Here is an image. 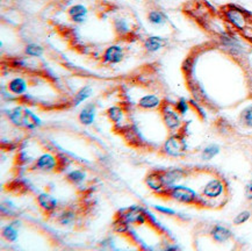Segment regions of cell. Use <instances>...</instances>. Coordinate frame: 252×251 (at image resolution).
<instances>
[{
    "mask_svg": "<svg viewBox=\"0 0 252 251\" xmlns=\"http://www.w3.org/2000/svg\"><path fill=\"white\" fill-rule=\"evenodd\" d=\"M165 192L169 194L170 198L180 204L185 205H201L205 204L202 197L198 195L194 189L185 185H173L171 188H166Z\"/></svg>",
    "mask_w": 252,
    "mask_h": 251,
    "instance_id": "6da1fadb",
    "label": "cell"
},
{
    "mask_svg": "<svg viewBox=\"0 0 252 251\" xmlns=\"http://www.w3.org/2000/svg\"><path fill=\"white\" fill-rule=\"evenodd\" d=\"M164 153L171 157H182L187 151L185 136L182 133H176L167 138L164 143Z\"/></svg>",
    "mask_w": 252,
    "mask_h": 251,
    "instance_id": "7a4b0ae2",
    "label": "cell"
},
{
    "mask_svg": "<svg viewBox=\"0 0 252 251\" xmlns=\"http://www.w3.org/2000/svg\"><path fill=\"white\" fill-rule=\"evenodd\" d=\"M161 117H163V121L165 124L166 128L170 131H177L183 127L182 115H180L174 108V105L170 104V102H164L160 106Z\"/></svg>",
    "mask_w": 252,
    "mask_h": 251,
    "instance_id": "3957f363",
    "label": "cell"
},
{
    "mask_svg": "<svg viewBox=\"0 0 252 251\" xmlns=\"http://www.w3.org/2000/svg\"><path fill=\"white\" fill-rule=\"evenodd\" d=\"M225 185L223 180L220 178H214L209 180L202 188V199H218L224 193Z\"/></svg>",
    "mask_w": 252,
    "mask_h": 251,
    "instance_id": "277c9868",
    "label": "cell"
},
{
    "mask_svg": "<svg viewBox=\"0 0 252 251\" xmlns=\"http://www.w3.org/2000/svg\"><path fill=\"white\" fill-rule=\"evenodd\" d=\"M124 57H125L124 49H122L121 46H118V44H113V46L108 47L102 55L103 62L108 64L120 63L122 62V60H124Z\"/></svg>",
    "mask_w": 252,
    "mask_h": 251,
    "instance_id": "5b68a950",
    "label": "cell"
},
{
    "mask_svg": "<svg viewBox=\"0 0 252 251\" xmlns=\"http://www.w3.org/2000/svg\"><path fill=\"white\" fill-rule=\"evenodd\" d=\"M186 176V171L183 169H171L161 172V178H163L165 189L176 185L179 180H182Z\"/></svg>",
    "mask_w": 252,
    "mask_h": 251,
    "instance_id": "8992f818",
    "label": "cell"
},
{
    "mask_svg": "<svg viewBox=\"0 0 252 251\" xmlns=\"http://www.w3.org/2000/svg\"><path fill=\"white\" fill-rule=\"evenodd\" d=\"M58 165V159L51 154H43L35 162V169L41 171H51Z\"/></svg>",
    "mask_w": 252,
    "mask_h": 251,
    "instance_id": "52a82bcc",
    "label": "cell"
},
{
    "mask_svg": "<svg viewBox=\"0 0 252 251\" xmlns=\"http://www.w3.org/2000/svg\"><path fill=\"white\" fill-rule=\"evenodd\" d=\"M42 125L41 119L37 117L34 112L29 111V109L25 108L24 109V115H22V125L21 127L25 128V129L33 130L35 128L40 127Z\"/></svg>",
    "mask_w": 252,
    "mask_h": 251,
    "instance_id": "ba28073f",
    "label": "cell"
},
{
    "mask_svg": "<svg viewBox=\"0 0 252 251\" xmlns=\"http://www.w3.org/2000/svg\"><path fill=\"white\" fill-rule=\"evenodd\" d=\"M145 183L149 186V188H151L155 192H163L164 189H165L160 171L150 172L149 175L147 176V178H145Z\"/></svg>",
    "mask_w": 252,
    "mask_h": 251,
    "instance_id": "9c48e42d",
    "label": "cell"
},
{
    "mask_svg": "<svg viewBox=\"0 0 252 251\" xmlns=\"http://www.w3.org/2000/svg\"><path fill=\"white\" fill-rule=\"evenodd\" d=\"M87 12L89 11H87L85 6L77 4V5L71 6L69 11H67V14H69L71 21L76 22V24H83V22H85L86 20Z\"/></svg>",
    "mask_w": 252,
    "mask_h": 251,
    "instance_id": "30bf717a",
    "label": "cell"
},
{
    "mask_svg": "<svg viewBox=\"0 0 252 251\" xmlns=\"http://www.w3.org/2000/svg\"><path fill=\"white\" fill-rule=\"evenodd\" d=\"M95 114L96 109L94 105L87 104L86 106H84L78 117L80 124L84 126H91L95 120Z\"/></svg>",
    "mask_w": 252,
    "mask_h": 251,
    "instance_id": "8fae6325",
    "label": "cell"
},
{
    "mask_svg": "<svg viewBox=\"0 0 252 251\" xmlns=\"http://www.w3.org/2000/svg\"><path fill=\"white\" fill-rule=\"evenodd\" d=\"M211 235L213 240L218 243H224L231 239L232 234L230 229H228L227 227L221 226V224H216V226L213 227L211 230Z\"/></svg>",
    "mask_w": 252,
    "mask_h": 251,
    "instance_id": "7c38bea8",
    "label": "cell"
},
{
    "mask_svg": "<svg viewBox=\"0 0 252 251\" xmlns=\"http://www.w3.org/2000/svg\"><path fill=\"white\" fill-rule=\"evenodd\" d=\"M161 104L163 102L156 94H145L137 102L138 107L142 109H155L160 107Z\"/></svg>",
    "mask_w": 252,
    "mask_h": 251,
    "instance_id": "4fadbf2b",
    "label": "cell"
},
{
    "mask_svg": "<svg viewBox=\"0 0 252 251\" xmlns=\"http://www.w3.org/2000/svg\"><path fill=\"white\" fill-rule=\"evenodd\" d=\"M7 90L14 95H22L27 92V82L21 77L13 78L7 84Z\"/></svg>",
    "mask_w": 252,
    "mask_h": 251,
    "instance_id": "5bb4252c",
    "label": "cell"
},
{
    "mask_svg": "<svg viewBox=\"0 0 252 251\" xmlns=\"http://www.w3.org/2000/svg\"><path fill=\"white\" fill-rule=\"evenodd\" d=\"M37 204L40 205V207L43 209L47 213L55 211V208L57 207V200L53 195L47 194V193H41L37 197Z\"/></svg>",
    "mask_w": 252,
    "mask_h": 251,
    "instance_id": "9a60e30c",
    "label": "cell"
},
{
    "mask_svg": "<svg viewBox=\"0 0 252 251\" xmlns=\"http://www.w3.org/2000/svg\"><path fill=\"white\" fill-rule=\"evenodd\" d=\"M165 46V41L160 36H149L144 42V48L148 53H157Z\"/></svg>",
    "mask_w": 252,
    "mask_h": 251,
    "instance_id": "2e32d148",
    "label": "cell"
},
{
    "mask_svg": "<svg viewBox=\"0 0 252 251\" xmlns=\"http://www.w3.org/2000/svg\"><path fill=\"white\" fill-rule=\"evenodd\" d=\"M148 21L153 26L156 27H160L166 24V17L163 12L158 11V9H153L148 13Z\"/></svg>",
    "mask_w": 252,
    "mask_h": 251,
    "instance_id": "e0dca14e",
    "label": "cell"
},
{
    "mask_svg": "<svg viewBox=\"0 0 252 251\" xmlns=\"http://www.w3.org/2000/svg\"><path fill=\"white\" fill-rule=\"evenodd\" d=\"M124 109L120 106H112L107 109V117L113 124H120L124 120Z\"/></svg>",
    "mask_w": 252,
    "mask_h": 251,
    "instance_id": "ac0fdd59",
    "label": "cell"
},
{
    "mask_svg": "<svg viewBox=\"0 0 252 251\" xmlns=\"http://www.w3.org/2000/svg\"><path fill=\"white\" fill-rule=\"evenodd\" d=\"M91 94H92V88H91V86H84V88L80 89L79 91L76 93L75 98H73V106L80 105L82 102L87 100V99L91 96Z\"/></svg>",
    "mask_w": 252,
    "mask_h": 251,
    "instance_id": "d6986e66",
    "label": "cell"
},
{
    "mask_svg": "<svg viewBox=\"0 0 252 251\" xmlns=\"http://www.w3.org/2000/svg\"><path fill=\"white\" fill-rule=\"evenodd\" d=\"M24 107L21 106H18V107L13 108L12 111H8V119L11 120L13 125L18 126V127H21L22 125V115H24Z\"/></svg>",
    "mask_w": 252,
    "mask_h": 251,
    "instance_id": "ffe728a7",
    "label": "cell"
},
{
    "mask_svg": "<svg viewBox=\"0 0 252 251\" xmlns=\"http://www.w3.org/2000/svg\"><path fill=\"white\" fill-rule=\"evenodd\" d=\"M44 53V49L40 44L36 43H29L25 48V54L31 57H41Z\"/></svg>",
    "mask_w": 252,
    "mask_h": 251,
    "instance_id": "44dd1931",
    "label": "cell"
},
{
    "mask_svg": "<svg viewBox=\"0 0 252 251\" xmlns=\"http://www.w3.org/2000/svg\"><path fill=\"white\" fill-rule=\"evenodd\" d=\"M219 154H220V147L216 146V144H209V146H207L205 149L202 150L201 157L202 159L209 160L214 158L215 156H218Z\"/></svg>",
    "mask_w": 252,
    "mask_h": 251,
    "instance_id": "7402d4cb",
    "label": "cell"
},
{
    "mask_svg": "<svg viewBox=\"0 0 252 251\" xmlns=\"http://www.w3.org/2000/svg\"><path fill=\"white\" fill-rule=\"evenodd\" d=\"M66 178L70 183H72V184L79 185L85 180L86 175L85 172L82 171V170H75V171H71L69 175L66 176Z\"/></svg>",
    "mask_w": 252,
    "mask_h": 251,
    "instance_id": "603a6c76",
    "label": "cell"
},
{
    "mask_svg": "<svg viewBox=\"0 0 252 251\" xmlns=\"http://www.w3.org/2000/svg\"><path fill=\"white\" fill-rule=\"evenodd\" d=\"M2 236H4L8 242H15V241L18 240L19 233L17 228L13 226V224H8V226L4 227V229H2Z\"/></svg>",
    "mask_w": 252,
    "mask_h": 251,
    "instance_id": "cb8c5ba5",
    "label": "cell"
},
{
    "mask_svg": "<svg viewBox=\"0 0 252 251\" xmlns=\"http://www.w3.org/2000/svg\"><path fill=\"white\" fill-rule=\"evenodd\" d=\"M240 120L245 127L252 128V105H249L247 108L242 111L240 115Z\"/></svg>",
    "mask_w": 252,
    "mask_h": 251,
    "instance_id": "d4e9b609",
    "label": "cell"
},
{
    "mask_svg": "<svg viewBox=\"0 0 252 251\" xmlns=\"http://www.w3.org/2000/svg\"><path fill=\"white\" fill-rule=\"evenodd\" d=\"M174 108H176V111L180 115H182V117H185V115L189 113V111L190 108V104L186 100L185 98H180L179 100L174 104Z\"/></svg>",
    "mask_w": 252,
    "mask_h": 251,
    "instance_id": "484cf974",
    "label": "cell"
},
{
    "mask_svg": "<svg viewBox=\"0 0 252 251\" xmlns=\"http://www.w3.org/2000/svg\"><path fill=\"white\" fill-rule=\"evenodd\" d=\"M114 27L116 31H118V34L120 35H124V34H127L129 31V25L126 19L124 18H119L116 19L114 21Z\"/></svg>",
    "mask_w": 252,
    "mask_h": 251,
    "instance_id": "4316f807",
    "label": "cell"
},
{
    "mask_svg": "<svg viewBox=\"0 0 252 251\" xmlns=\"http://www.w3.org/2000/svg\"><path fill=\"white\" fill-rule=\"evenodd\" d=\"M250 218H251V212L249 211L241 212V213H238L234 218V224H236V226H240V224L245 223V222H247Z\"/></svg>",
    "mask_w": 252,
    "mask_h": 251,
    "instance_id": "83f0119b",
    "label": "cell"
},
{
    "mask_svg": "<svg viewBox=\"0 0 252 251\" xmlns=\"http://www.w3.org/2000/svg\"><path fill=\"white\" fill-rule=\"evenodd\" d=\"M73 219H75V214H73L72 212H65V213L61 215V223L69 224L73 221Z\"/></svg>",
    "mask_w": 252,
    "mask_h": 251,
    "instance_id": "f1b7e54d",
    "label": "cell"
},
{
    "mask_svg": "<svg viewBox=\"0 0 252 251\" xmlns=\"http://www.w3.org/2000/svg\"><path fill=\"white\" fill-rule=\"evenodd\" d=\"M155 209H156V211H158V212H160V213H164L166 215H174V214H176V212H174L172 208L161 207V206H155Z\"/></svg>",
    "mask_w": 252,
    "mask_h": 251,
    "instance_id": "f546056e",
    "label": "cell"
},
{
    "mask_svg": "<svg viewBox=\"0 0 252 251\" xmlns=\"http://www.w3.org/2000/svg\"><path fill=\"white\" fill-rule=\"evenodd\" d=\"M245 198L248 199V200H252V180L248 183L247 186H245Z\"/></svg>",
    "mask_w": 252,
    "mask_h": 251,
    "instance_id": "4dcf8cb0",
    "label": "cell"
}]
</instances>
